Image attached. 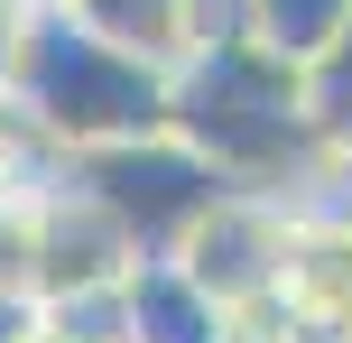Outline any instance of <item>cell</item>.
I'll list each match as a JSON object with an SVG mask.
<instances>
[{
  "label": "cell",
  "instance_id": "obj_1",
  "mask_svg": "<svg viewBox=\"0 0 352 343\" xmlns=\"http://www.w3.org/2000/svg\"><path fill=\"white\" fill-rule=\"evenodd\" d=\"M176 130L223 167L232 186H260V195L306 204L334 167L316 102H306V65L278 56L269 37H232L176 65Z\"/></svg>",
  "mask_w": 352,
  "mask_h": 343
},
{
  "label": "cell",
  "instance_id": "obj_2",
  "mask_svg": "<svg viewBox=\"0 0 352 343\" xmlns=\"http://www.w3.org/2000/svg\"><path fill=\"white\" fill-rule=\"evenodd\" d=\"M10 102L74 158V148H102V140L176 130V65L121 47L74 0H37L28 37H19V65H10Z\"/></svg>",
  "mask_w": 352,
  "mask_h": 343
},
{
  "label": "cell",
  "instance_id": "obj_3",
  "mask_svg": "<svg viewBox=\"0 0 352 343\" xmlns=\"http://www.w3.org/2000/svg\"><path fill=\"white\" fill-rule=\"evenodd\" d=\"M65 177L84 186L93 204H111V223L140 241V260H148V251H176V241H186L195 223L232 195V177L186 140V130H140V140L74 148Z\"/></svg>",
  "mask_w": 352,
  "mask_h": 343
},
{
  "label": "cell",
  "instance_id": "obj_4",
  "mask_svg": "<svg viewBox=\"0 0 352 343\" xmlns=\"http://www.w3.org/2000/svg\"><path fill=\"white\" fill-rule=\"evenodd\" d=\"M287 223H297V204L287 195H260V186H232L223 204H213L204 223H195L186 241H176V260H186L195 278H204L223 307H250V297L278 288V260H287Z\"/></svg>",
  "mask_w": 352,
  "mask_h": 343
},
{
  "label": "cell",
  "instance_id": "obj_5",
  "mask_svg": "<svg viewBox=\"0 0 352 343\" xmlns=\"http://www.w3.org/2000/svg\"><path fill=\"white\" fill-rule=\"evenodd\" d=\"M140 269V241L111 223V204H93L74 177H56L37 195V269L28 288L37 297H74V288H121Z\"/></svg>",
  "mask_w": 352,
  "mask_h": 343
},
{
  "label": "cell",
  "instance_id": "obj_6",
  "mask_svg": "<svg viewBox=\"0 0 352 343\" xmlns=\"http://www.w3.org/2000/svg\"><path fill=\"white\" fill-rule=\"evenodd\" d=\"M278 297L324 325V343H352V204L306 195L287 223V260H278Z\"/></svg>",
  "mask_w": 352,
  "mask_h": 343
},
{
  "label": "cell",
  "instance_id": "obj_7",
  "mask_svg": "<svg viewBox=\"0 0 352 343\" xmlns=\"http://www.w3.org/2000/svg\"><path fill=\"white\" fill-rule=\"evenodd\" d=\"M223 334H232V307L176 251H148L130 269V343H223Z\"/></svg>",
  "mask_w": 352,
  "mask_h": 343
},
{
  "label": "cell",
  "instance_id": "obj_8",
  "mask_svg": "<svg viewBox=\"0 0 352 343\" xmlns=\"http://www.w3.org/2000/svg\"><path fill=\"white\" fill-rule=\"evenodd\" d=\"M343 28H352V0H250V37H269L297 65H316Z\"/></svg>",
  "mask_w": 352,
  "mask_h": 343
},
{
  "label": "cell",
  "instance_id": "obj_9",
  "mask_svg": "<svg viewBox=\"0 0 352 343\" xmlns=\"http://www.w3.org/2000/svg\"><path fill=\"white\" fill-rule=\"evenodd\" d=\"M74 10H84L93 28H111L121 47L158 56V65L186 56V0H74Z\"/></svg>",
  "mask_w": 352,
  "mask_h": 343
},
{
  "label": "cell",
  "instance_id": "obj_10",
  "mask_svg": "<svg viewBox=\"0 0 352 343\" xmlns=\"http://www.w3.org/2000/svg\"><path fill=\"white\" fill-rule=\"evenodd\" d=\"M306 102H316L324 140H352V28L316 56V65H306Z\"/></svg>",
  "mask_w": 352,
  "mask_h": 343
},
{
  "label": "cell",
  "instance_id": "obj_11",
  "mask_svg": "<svg viewBox=\"0 0 352 343\" xmlns=\"http://www.w3.org/2000/svg\"><path fill=\"white\" fill-rule=\"evenodd\" d=\"M37 195H0V288H28V269H37Z\"/></svg>",
  "mask_w": 352,
  "mask_h": 343
},
{
  "label": "cell",
  "instance_id": "obj_12",
  "mask_svg": "<svg viewBox=\"0 0 352 343\" xmlns=\"http://www.w3.org/2000/svg\"><path fill=\"white\" fill-rule=\"evenodd\" d=\"M232 37H250V0H186V56L232 47ZM186 56H176V65H186Z\"/></svg>",
  "mask_w": 352,
  "mask_h": 343
},
{
  "label": "cell",
  "instance_id": "obj_13",
  "mask_svg": "<svg viewBox=\"0 0 352 343\" xmlns=\"http://www.w3.org/2000/svg\"><path fill=\"white\" fill-rule=\"evenodd\" d=\"M37 325H47L37 297H28V288H0V343H37Z\"/></svg>",
  "mask_w": 352,
  "mask_h": 343
},
{
  "label": "cell",
  "instance_id": "obj_14",
  "mask_svg": "<svg viewBox=\"0 0 352 343\" xmlns=\"http://www.w3.org/2000/svg\"><path fill=\"white\" fill-rule=\"evenodd\" d=\"M316 195H334V204H352V140H334V167H324V186Z\"/></svg>",
  "mask_w": 352,
  "mask_h": 343
}]
</instances>
